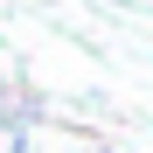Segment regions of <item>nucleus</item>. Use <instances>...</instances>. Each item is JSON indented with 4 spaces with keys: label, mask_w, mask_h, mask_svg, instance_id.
<instances>
[{
    "label": "nucleus",
    "mask_w": 153,
    "mask_h": 153,
    "mask_svg": "<svg viewBox=\"0 0 153 153\" xmlns=\"http://www.w3.org/2000/svg\"><path fill=\"white\" fill-rule=\"evenodd\" d=\"M21 146H28V132H21V125H7V118H0V153H21Z\"/></svg>",
    "instance_id": "nucleus-1"
}]
</instances>
